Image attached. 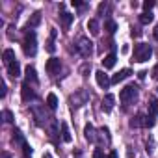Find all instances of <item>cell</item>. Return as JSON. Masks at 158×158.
Wrapping results in <instances>:
<instances>
[{
    "mask_svg": "<svg viewBox=\"0 0 158 158\" xmlns=\"http://www.w3.org/2000/svg\"><path fill=\"white\" fill-rule=\"evenodd\" d=\"M23 50L26 56H35L37 54V37L34 30H26L24 41H23Z\"/></svg>",
    "mask_w": 158,
    "mask_h": 158,
    "instance_id": "obj_1",
    "label": "cell"
},
{
    "mask_svg": "<svg viewBox=\"0 0 158 158\" xmlns=\"http://www.w3.org/2000/svg\"><path fill=\"white\" fill-rule=\"evenodd\" d=\"M151 56H152V47L147 45V43H138V45L134 47V60H132V61L143 63V61H147Z\"/></svg>",
    "mask_w": 158,
    "mask_h": 158,
    "instance_id": "obj_2",
    "label": "cell"
},
{
    "mask_svg": "<svg viewBox=\"0 0 158 158\" xmlns=\"http://www.w3.org/2000/svg\"><path fill=\"white\" fill-rule=\"evenodd\" d=\"M136 99H138V88H136L134 84L125 86V88L121 89V93H119V101H121L123 104H130V102H134Z\"/></svg>",
    "mask_w": 158,
    "mask_h": 158,
    "instance_id": "obj_3",
    "label": "cell"
},
{
    "mask_svg": "<svg viewBox=\"0 0 158 158\" xmlns=\"http://www.w3.org/2000/svg\"><path fill=\"white\" fill-rule=\"evenodd\" d=\"M76 50L80 52L84 58H89L91 52H93V43L88 37H80V39H78V43H76Z\"/></svg>",
    "mask_w": 158,
    "mask_h": 158,
    "instance_id": "obj_4",
    "label": "cell"
},
{
    "mask_svg": "<svg viewBox=\"0 0 158 158\" xmlns=\"http://www.w3.org/2000/svg\"><path fill=\"white\" fill-rule=\"evenodd\" d=\"M21 97H23L24 102H30V101L35 99V91L32 89V86H30L28 82H24V84L21 86Z\"/></svg>",
    "mask_w": 158,
    "mask_h": 158,
    "instance_id": "obj_5",
    "label": "cell"
},
{
    "mask_svg": "<svg viewBox=\"0 0 158 158\" xmlns=\"http://www.w3.org/2000/svg\"><path fill=\"white\" fill-rule=\"evenodd\" d=\"M45 69H47V73L48 74H58L60 73V69H61V63H60V60L58 58H50L48 61H47V65H45Z\"/></svg>",
    "mask_w": 158,
    "mask_h": 158,
    "instance_id": "obj_6",
    "label": "cell"
},
{
    "mask_svg": "<svg viewBox=\"0 0 158 158\" xmlns=\"http://www.w3.org/2000/svg\"><path fill=\"white\" fill-rule=\"evenodd\" d=\"M95 78H97V84H99L102 89H106V88L112 84V78H108V74H104V71H97V73H95Z\"/></svg>",
    "mask_w": 158,
    "mask_h": 158,
    "instance_id": "obj_7",
    "label": "cell"
},
{
    "mask_svg": "<svg viewBox=\"0 0 158 158\" xmlns=\"http://www.w3.org/2000/svg\"><path fill=\"white\" fill-rule=\"evenodd\" d=\"M132 74V71L130 69H121L119 73H115L114 76H112V84H119V82H123L125 78H128Z\"/></svg>",
    "mask_w": 158,
    "mask_h": 158,
    "instance_id": "obj_8",
    "label": "cell"
},
{
    "mask_svg": "<svg viewBox=\"0 0 158 158\" xmlns=\"http://www.w3.org/2000/svg\"><path fill=\"white\" fill-rule=\"evenodd\" d=\"M156 115H158V99L156 97H151L149 99V114H147V117L156 119Z\"/></svg>",
    "mask_w": 158,
    "mask_h": 158,
    "instance_id": "obj_9",
    "label": "cell"
},
{
    "mask_svg": "<svg viewBox=\"0 0 158 158\" xmlns=\"http://www.w3.org/2000/svg\"><path fill=\"white\" fill-rule=\"evenodd\" d=\"M114 102H115V97H114L112 93L104 95V99H102V110H104V112H112V108H114Z\"/></svg>",
    "mask_w": 158,
    "mask_h": 158,
    "instance_id": "obj_10",
    "label": "cell"
},
{
    "mask_svg": "<svg viewBox=\"0 0 158 158\" xmlns=\"http://www.w3.org/2000/svg\"><path fill=\"white\" fill-rule=\"evenodd\" d=\"M84 136H86V139H88L89 143H95V141H97V136H95V128H93V125H86V127H84Z\"/></svg>",
    "mask_w": 158,
    "mask_h": 158,
    "instance_id": "obj_11",
    "label": "cell"
},
{
    "mask_svg": "<svg viewBox=\"0 0 158 158\" xmlns=\"http://www.w3.org/2000/svg\"><path fill=\"white\" fill-rule=\"evenodd\" d=\"M73 19H74V15H71V13H67V11H63V13L60 15V23H61V26H63L65 30H69V26H71Z\"/></svg>",
    "mask_w": 158,
    "mask_h": 158,
    "instance_id": "obj_12",
    "label": "cell"
},
{
    "mask_svg": "<svg viewBox=\"0 0 158 158\" xmlns=\"http://www.w3.org/2000/svg\"><path fill=\"white\" fill-rule=\"evenodd\" d=\"M115 61H117V56H115V52H110L108 56H104V60H102V65H104V69H112V67L115 65Z\"/></svg>",
    "mask_w": 158,
    "mask_h": 158,
    "instance_id": "obj_13",
    "label": "cell"
},
{
    "mask_svg": "<svg viewBox=\"0 0 158 158\" xmlns=\"http://www.w3.org/2000/svg\"><path fill=\"white\" fill-rule=\"evenodd\" d=\"M8 74H10L11 78L21 76V65H19V61H13V63L8 65Z\"/></svg>",
    "mask_w": 158,
    "mask_h": 158,
    "instance_id": "obj_14",
    "label": "cell"
},
{
    "mask_svg": "<svg viewBox=\"0 0 158 158\" xmlns=\"http://www.w3.org/2000/svg\"><path fill=\"white\" fill-rule=\"evenodd\" d=\"M2 60H4V63H6V67H8L10 63H13V61H17V60H15V52H13L11 48H6V50L2 52Z\"/></svg>",
    "mask_w": 158,
    "mask_h": 158,
    "instance_id": "obj_15",
    "label": "cell"
},
{
    "mask_svg": "<svg viewBox=\"0 0 158 158\" xmlns=\"http://www.w3.org/2000/svg\"><path fill=\"white\" fill-rule=\"evenodd\" d=\"M60 128H61V139H63L65 143H69V141L73 139L71 130H69V125H67V123H60Z\"/></svg>",
    "mask_w": 158,
    "mask_h": 158,
    "instance_id": "obj_16",
    "label": "cell"
},
{
    "mask_svg": "<svg viewBox=\"0 0 158 158\" xmlns=\"http://www.w3.org/2000/svg\"><path fill=\"white\" fill-rule=\"evenodd\" d=\"M24 73H26V82H28V84H30V82H32V84L37 82V74H35V69H34L32 65H28Z\"/></svg>",
    "mask_w": 158,
    "mask_h": 158,
    "instance_id": "obj_17",
    "label": "cell"
},
{
    "mask_svg": "<svg viewBox=\"0 0 158 158\" xmlns=\"http://www.w3.org/2000/svg\"><path fill=\"white\" fill-rule=\"evenodd\" d=\"M88 30H89L91 35H99V32H101L99 21H97V19H89V23H88Z\"/></svg>",
    "mask_w": 158,
    "mask_h": 158,
    "instance_id": "obj_18",
    "label": "cell"
},
{
    "mask_svg": "<svg viewBox=\"0 0 158 158\" xmlns=\"http://www.w3.org/2000/svg\"><path fill=\"white\" fill-rule=\"evenodd\" d=\"M56 35H58V32L52 28V30H50V39H48V43H47V52H50V54H54V52H56V45H54Z\"/></svg>",
    "mask_w": 158,
    "mask_h": 158,
    "instance_id": "obj_19",
    "label": "cell"
},
{
    "mask_svg": "<svg viewBox=\"0 0 158 158\" xmlns=\"http://www.w3.org/2000/svg\"><path fill=\"white\" fill-rule=\"evenodd\" d=\"M132 128H138V127H145V117L141 115V114H138V115H134L132 119H130V123H128Z\"/></svg>",
    "mask_w": 158,
    "mask_h": 158,
    "instance_id": "obj_20",
    "label": "cell"
},
{
    "mask_svg": "<svg viewBox=\"0 0 158 158\" xmlns=\"http://www.w3.org/2000/svg\"><path fill=\"white\" fill-rule=\"evenodd\" d=\"M39 23H41V13H34V15L28 19V23H26V28H28V30H32V28H35Z\"/></svg>",
    "mask_w": 158,
    "mask_h": 158,
    "instance_id": "obj_21",
    "label": "cell"
},
{
    "mask_svg": "<svg viewBox=\"0 0 158 158\" xmlns=\"http://www.w3.org/2000/svg\"><path fill=\"white\" fill-rule=\"evenodd\" d=\"M47 106H48L50 110H56V108H58V97H56L54 93H48V95H47Z\"/></svg>",
    "mask_w": 158,
    "mask_h": 158,
    "instance_id": "obj_22",
    "label": "cell"
},
{
    "mask_svg": "<svg viewBox=\"0 0 158 158\" xmlns=\"http://www.w3.org/2000/svg\"><path fill=\"white\" fill-rule=\"evenodd\" d=\"M104 30H106L108 34H114V32L117 30V24H115V21H112V19H106V21H104Z\"/></svg>",
    "mask_w": 158,
    "mask_h": 158,
    "instance_id": "obj_23",
    "label": "cell"
},
{
    "mask_svg": "<svg viewBox=\"0 0 158 158\" xmlns=\"http://www.w3.org/2000/svg\"><path fill=\"white\" fill-rule=\"evenodd\" d=\"M152 21H154V15H152V13L143 11V13L139 15V23H141V24H149V23H152Z\"/></svg>",
    "mask_w": 158,
    "mask_h": 158,
    "instance_id": "obj_24",
    "label": "cell"
},
{
    "mask_svg": "<svg viewBox=\"0 0 158 158\" xmlns=\"http://www.w3.org/2000/svg\"><path fill=\"white\" fill-rule=\"evenodd\" d=\"M152 8H154V0H145V2H143V10H145L147 13H151Z\"/></svg>",
    "mask_w": 158,
    "mask_h": 158,
    "instance_id": "obj_25",
    "label": "cell"
},
{
    "mask_svg": "<svg viewBox=\"0 0 158 158\" xmlns=\"http://www.w3.org/2000/svg\"><path fill=\"white\" fill-rule=\"evenodd\" d=\"M2 117H4L6 123H11V121H13V114H11L10 110H4V112H2Z\"/></svg>",
    "mask_w": 158,
    "mask_h": 158,
    "instance_id": "obj_26",
    "label": "cell"
},
{
    "mask_svg": "<svg viewBox=\"0 0 158 158\" xmlns=\"http://www.w3.org/2000/svg\"><path fill=\"white\" fill-rule=\"evenodd\" d=\"M23 152H24V158L32 156V147H30L28 143H24V145H23Z\"/></svg>",
    "mask_w": 158,
    "mask_h": 158,
    "instance_id": "obj_27",
    "label": "cell"
},
{
    "mask_svg": "<svg viewBox=\"0 0 158 158\" xmlns=\"http://www.w3.org/2000/svg\"><path fill=\"white\" fill-rule=\"evenodd\" d=\"M0 88H2V89H0V97H6V91H8V86H6V82L2 80V82H0Z\"/></svg>",
    "mask_w": 158,
    "mask_h": 158,
    "instance_id": "obj_28",
    "label": "cell"
},
{
    "mask_svg": "<svg viewBox=\"0 0 158 158\" xmlns=\"http://www.w3.org/2000/svg\"><path fill=\"white\" fill-rule=\"evenodd\" d=\"M106 10H108V4H106V2H102V4H99V15H102V13H104Z\"/></svg>",
    "mask_w": 158,
    "mask_h": 158,
    "instance_id": "obj_29",
    "label": "cell"
},
{
    "mask_svg": "<svg viewBox=\"0 0 158 158\" xmlns=\"http://www.w3.org/2000/svg\"><path fill=\"white\" fill-rule=\"evenodd\" d=\"M93 158H104V152H102L101 149H95V152H93Z\"/></svg>",
    "mask_w": 158,
    "mask_h": 158,
    "instance_id": "obj_30",
    "label": "cell"
},
{
    "mask_svg": "<svg viewBox=\"0 0 158 158\" xmlns=\"http://www.w3.org/2000/svg\"><path fill=\"white\" fill-rule=\"evenodd\" d=\"M88 71H89V63H84V65L80 67V73H82V74L86 76V73H88Z\"/></svg>",
    "mask_w": 158,
    "mask_h": 158,
    "instance_id": "obj_31",
    "label": "cell"
},
{
    "mask_svg": "<svg viewBox=\"0 0 158 158\" xmlns=\"http://www.w3.org/2000/svg\"><path fill=\"white\" fill-rule=\"evenodd\" d=\"M74 8H84V2H80V0H73V2H71Z\"/></svg>",
    "mask_w": 158,
    "mask_h": 158,
    "instance_id": "obj_32",
    "label": "cell"
},
{
    "mask_svg": "<svg viewBox=\"0 0 158 158\" xmlns=\"http://www.w3.org/2000/svg\"><path fill=\"white\" fill-rule=\"evenodd\" d=\"M108 158H119V156H117V152H115V151H110V154H108Z\"/></svg>",
    "mask_w": 158,
    "mask_h": 158,
    "instance_id": "obj_33",
    "label": "cell"
},
{
    "mask_svg": "<svg viewBox=\"0 0 158 158\" xmlns=\"http://www.w3.org/2000/svg\"><path fill=\"white\" fill-rule=\"evenodd\" d=\"M152 35H154V39H156V41H158V24H156V26H154V32H152Z\"/></svg>",
    "mask_w": 158,
    "mask_h": 158,
    "instance_id": "obj_34",
    "label": "cell"
},
{
    "mask_svg": "<svg viewBox=\"0 0 158 158\" xmlns=\"http://www.w3.org/2000/svg\"><path fill=\"white\" fill-rule=\"evenodd\" d=\"M0 158H11V154H10V152H6V151H4V152H2V156H0Z\"/></svg>",
    "mask_w": 158,
    "mask_h": 158,
    "instance_id": "obj_35",
    "label": "cell"
},
{
    "mask_svg": "<svg viewBox=\"0 0 158 158\" xmlns=\"http://www.w3.org/2000/svg\"><path fill=\"white\" fill-rule=\"evenodd\" d=\"M132 35H141V32H139L138 28H134V30H132Z\"/></svg>",
    "mask_w": 158,
    "mask_h": 158,
    "instance_id": "obj_36",
    "label": "cell"
},
{
    "mask_svg": "<svg viewBox=\"0 0 158 158\" xmlns=\"http://www.w3.org/2000/svg\"><path fill=\"white\" fill-rule=\"evenodd\" d=\"M145 74H147V73H145V71H141V73H138V76H139V78H141V80H143V78H145Z\"/></svg>",
    "mask_w": 158,
    "mask_h": 158,
    "instance_id": "obj_37",
    "label": "cell"
},
{
    "mask_svg": "<svg viewBox=\"0 0 158 158\" xmlns=\"http://www.w3.org/2000/svg\"><path fill=\"white\" fill-rule=\"evenodd\" d=\"M43 158H52V154H50V152H45V154H43Z\"/></svg>",
    "mask_w": 158,
    "mask_h": 158,
    "instance_id": "obj_38",
    "label": "cell"
}]
</instances>
